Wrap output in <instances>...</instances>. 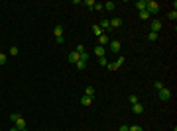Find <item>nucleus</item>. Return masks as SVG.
<instances>
[{"label":"nucleus","instance_id":"obj_1","mask_svg":"<svg viewBox=\"0 0 177 131\" xmlns=\"http://www.w3.org/2000/svg\"><path fill=\"white\" fill-rule=\"evenodd\" d=\"M157 98H159V100H163V102H167V100L171 98V90L167 88V86H163L161 90H157Z\"/></svg>","mask_w":177,"mask_h":131},{"label":"nucleus","instance_id":"obj_2","mask_svg":"<svg viewBox=\"0 0 177 131\" xmlns=\"http://www.w3.org/2000/svg\"><path fill=\"white\" fill-rule=\"evenodd\" d=\"M146 10H148V14H157L159 12V4L157 2H154V0H148V6H146Z\"/></svg>","mask_w":177,"mask_h":131},{"label":"nucleus","instance_id":"obj_3","mask_svg":"<svg viewBox=\"0 0 177 131\" xmlns=\"http://www.w3.org/2000/svg\"><path fill=\"white\" fill-rule=\"evenodd\" d=\"M14 123H16V129H20V131L28 129V127H26V119L22 118V116H18V118H16V121H14Z\"/></svg>","mask_w":177,"mask_h":131},{"label":"nucleus","instance_id":"obj_4","mask_svg":"<svg viewBox=\"0 0 177 131\" xmlns=\"http://www.w3.org/2000/svg\"><path fill=\"white\" fill-rule=\"evenodd\" d=\"M122 63H124V57H118V61L116 63H108V69H110V71H116V69H120V67H122Z\"/></svg>","mask_w":177,"mask_h":131},{"label":"nucleus","instance_id":"obj_5","mask_svg":"<svg viewBox=\"0 0 177 131\" xmlns=\"http://www.w3.org/2000/svg\"><path fill=\"white\" fill-rule=\"evenodd\" d=\"M108 43H110V39H108V35H106V33H102V35H98V45H100V47L108 45Z\"/></svg>","mask_w":177,"mask_h":131},{"label":"nucleus","instance_id":"obj_6","mask_svg":"<svg viewBox=\"0 0 177 131\" xmlns=\"http://www.w3.org/2000/svg\"><path fill=\"white\" fill-rule=\"evenodd\" d=\"M53 35H55V39H61V37H63V26L53 27Z\"/></svg>","mask_w":177,"mask_h":131},{"label":"nucleus","instance_id":"obj_7","mask_svg":"<svg viewBox=\"0 0 177 131\" xmlns=\"http://www.w3.org/2000/svg\"><path fill=\"white\" fill-rule=\"evenodd\" d=\"M108 45H110V51H112V53H118V51H120V41H118V39L110 41Z\"/></svg>","mask_w":177,"mask_h":131},{"label":"nucleus","instance_id":"obj_8","mask_svg":"<svg viewBox=\"0 0 177 131\" xmlns=\"http://www.w3.org/2000/svg\"><path fill=\"white\" fill-rule=\"evenodd\" d=\"M132 111H134L136 116H140V113H144V106H142L140 102H138V104H134V106H132Z\"/></svg>","mask_w":177,"mask_h":131},{"label":"nucleus","instance_id":"obj_9","mask_svg":"<svg viewBox=\"0 0 177 131\" xmlns=\"http://www.w3.org/2000/svg\"><path fill=\"white\" fill-rule=\"evenodd\" d=\"M67 59H69V63H73V65H75V63L79 61V53H77V51H71V53H69V57H67Z\"/></svg>","mask_w":177,"mask_h":131},{"label":"nucleus","instance_id":"obj_10","mask_svg":"<svg viewBox=\"0 0 177 131\" xmlns=\"http://www.w3.org/2000/svg\"><path fill=\"white\" fill-rule=\"evenodd\" d=\"M146 6H148V0H138V2H136V8L140 10V12H144Z\"/></svg>","mask_w":177,"mask_h":131},{"label":"nucleus","instance_id":"obj_11","mask_svg":"<svg viewBox=\"0 0 177 131\" xmlns=\"http://www.w3.org/2000/svg\"><path fill=\"white\" fill-rule=\"evenodd\" d=\"M159 29H161V22H159V20L151 22V32H154V33H157Z\"/></svg>","mask_w":177,"mask_h":131},{"label":"nucleus","instance_id":"obj_12","mask_svg":"<svg viewBox=\"0 0 177 131\" xmlns=\"http://www.w3.org/2000/svg\"><path fill=\"white\" fill-rule=\"evenodd\" d=\"M95 55H97L98 59H100V57H104V47L97 45V47H95Z\"/></svg>","mask_w":177,"mask_h":131},{"label":"nucleus","instance_id":"obj_13","mask_svg":"<svg viewBox=\"0 0 177 131\" xmlns=\"http://www.w3.org/2000/svg\"><path fill=\"white\" fill-rule=\"evenodd\" d=\"M98 27L104 32V29H108L110 27V20H100V24H98Z\"/></svg>","mask_w":177,"mask_h":131},{"label":"nucleus","instance_id":"obj_14","mask_svg":"<svg viewBox=\"0 0 177 131\" xmlns=\"http://www.w3.org/2000/svg\"><path fill=\"white\" fill-rule=\"evenodd\" d=\"M92 100H95V98H91V96H83V98H81V104H83V106H91Z\"/></svg>","mask_w":177,"mask_h":131},{"label":"nucleus","instance_id":"obj_15","mask_svg":"<svg viewBox=\"0 0 177 131\" xmlns=\"http://www.w3.org/2000/svg\"><path fill=\"white\" fill-rule=\"evenodd\" d=\"M122 26V20H120V18H112L110 20V27H120Z\"/></svg>","mask_w":177,"mask_h":131},{"label":"nucleus","instance_id":"obj_16","mask_svg":"<svg viewBox=\"0 0 177 131\" xmlns=\"http://www.w3.org/2000/svg\"><path fill=\"white\" fill-rule=\"evenodd\" d=\"M85 96H91V98H95V88H92V86H87V88H85Z\"/></svg>","mask_w":177,"mask_h":131},{"label":"nucleus","instance_id":"obj_17","mask_svg":"<svg viewBox=\"0 0 177 131\" xmlns=\"http://www.w3.org/2000/svg\"><path fill=\"white\" fill-rule=\"evenodd\" d=\"M128 102H130V104L134 106V104H138V102H140V98H138L136 94H132V96H128Z\"/></svg>","mask_w":177,"mask_h":131},{"label":"nucleus","instance_id":"obj_18","mask_svg":"<svg viewBox=\"0 0 177 131\" xmlns=\"http://www.w3.org/2000/svg\"><path fill=\"white\" fill-rule=\"evenodd\" d=\"M75 67H77L79 71H83V69H87V63H85V61H77V63H75Z\"/></svg>","mask_w":177,"mask_h":131},{"label":"nucleus","instance_id":"obj_19","mask_svg":"<svg viewBox=\"0 0 177 131\" xmlns=\"http://www.w3.org/2000/svg\"><path fill=\"white\" fill-rule=\"evenodd\" d=\"M114 8H116V4H114V2H106V4H104V10H108V12H112Z\"/></svg>","mask_w":177,"mask_h":131},{"label":"nucleus","instance_id":"obj_20","mask_svg":"<svg viewBox=\"0 0 177 131\" xmlns=\"http://www.w3.org/2000/svg\"><path fill=\"white\" fill-rule=\"evenodd\" d=\"M92 33H95V35H102V29L98 27V24H95V26H92Z\"/></svg>","mask_w":177,"mask_h":131},{"label":"nucleus","instance_id":"obj_21","mask_svg":"<svg viewBox=\"0 0 177 131\" xmlns=\"http://www.w3.org/2000/svg\"><path fill=\"white\" fill-rule=\"evenodd\" d=\"M151 16L148 14V10H144V12H140V20H150Z\"/></svg>","mask_w":177,"mask_h":131},{"label":"nucleus","instance_id":"obj_22","mask_svg":"<svg viewBox=\"0 0 177 131\" xmlns=\"http://www.w3.org/2000/svg\"><path fill=\"white\" fill-rule=\"evenodd\" d=\"M163 82H159V80H156V82H154V88H156V90H161V88H163Z\"/></svg>","mask_w":177,"mask_h":131},{"label":"nucleus","instance_id":"obj_23","mask_svg":"<svg viewBox=\"0 0 177 131\" xmlns=\"http://www.w3.org/2000/svg\"><path fill=\"white\" fill-rule=\"evenodd\" d=\"M167 18H169V20H173V22H175V20H177V12H175V10H171V12L167 14Z\"/></svg>","mask_w":177,"mask_h":131},{"label":"nucleus","instance_id":"obj_24","mask_svg":"<svg viewBox=\"0 0 177 131\" xmlns=\"http://www.w3.org/2000/svg\"><path fill=\"white\" fill-rule=\"evenodd\" d=\"M156 39H157V33H154V32L148 33V41H156Z\"/></svg>","mask_w":177,"mask_h":131},{"label":"nucleus","instance_id":"obj_25","mask_svg":"<svg viewBox=\"0 0 177 131\" xmlns=\"http://www.w3.org/2000/svg\"><path fill=\"white\" fill-rule=\"evenodd\" d=\"M102 8H104V4H100V2H95V8H92V10H95V12H98V10H102Z\"/></svg>","mask_w":177,"mask_h":131},{"label":"nucleus","instance_id":"obj_26","mask_svg":"<svg viewBox=\"0 0 177 131\" xmlns=\"http://www.w3.org/2000/svg\"><path fill=\"white\" fill-rule=\"evenodd\" d=\"M79 61H89V53H81V55H79Z\"/></svg>","mask_w":177,"mask_h":131},{"label":"nucleus","instance_id":"obj_27","mask_svg":"<svg viewBox=\"0 0 177 131\" xmlns=\"http://www.w3.org/2000/svg\"><path fill=\"white\" fill-rule=\"evenodd\" d=\"M18 47H16V45H12V47H10V55H14V57H16V55H18Z\"/></svg>","mask_w":177,"mask_h":131},{"label":"nucleus","instance_id":"obj_28","mask_svg":"<svg viewBox=\"0 0 177 131\" xmlns=\"http://www.w3.org/2000/svg\"><path fill=\"white\" fill-rule=\"evenodd\" d=\"M128 131H144V129H142V125H132V127H128Z\"/></svg>","mask_w":177,"mask_h":131},{"label":"nucleus","instance_id":"obj_29","mask_svg":"<svg viewBox=\"0 0 177 131\" xmlns=\"http://www.w3.org/2000/svg\"><path fill=\"white\" fill-rule=\"evenodd\" d=\"M0 65H6V55L0 51Z\"/></svg>","mask_w":177,"mask_h":131},{"label":"nucleus","instance_id":"obj_30","mask_svg":"<svg viewBox=\"0 0 177 131\" xmlns=\"http://www.w3.org/2000/svg\"><path fill=\"white\" fill-rule=\"evenodd\" d=\"M75 51H77L79 55H81V53H85V45H81V43H79V45H77V49H75Z\"/></svg>","mask_w":177,"mask_h":131},{"label":"nucleus","instance_id":"obj_31","mask_svg":"<svg viewBox=\"0 0 177 131\" xmlns=\"http://www.w3.org/2000/svg\"><path fill=\"white\" fill-rule=\"evenodd\" d=\"M98 63H100L102 67H106V65H108V61H106V57H100V59H98Z\"/></svg>","mask_w":177,"mask_h":131},{"label":"nucleus","instance_id":"obj_32","mask_svg":"<svg viewBox=\"0 0 177 131\" xmlns=\"http://www.w3.org/2000/svg\"><path fill=\"white\" fill-rule=\"evenodd\" d=\"M85 4H87V6H89V10H92V8H95V2H92V0H87Z\"/></svg>","mask_w":177,"mask_h":131},{"label":"nucleus","instance_id":"obj_33","mask_svg":"<svg viewBox=\"0 0 177 131\" xmlns=\"http://www.w3.org/2000/svg\"><path fill=\"white\" fill-rule=\"evenodd\" d=\"M118 131H128V125H120V129Z\"/></svg>","mask_w":177,"mask_h":131},{"label":"nucleus","instance_id":"obj_34","mask_svg":"<svg viewBox=\"0 0 177 131\" xmlns=\"http://www.w3.org/2000/svg\"><path fill=\"white\" fill-rule=\"evenodd\" d=\"M10 131H20V129H16V127H12V129H10Z\"/></svg>","mask_w":177,"mask_h":131}]
</instances>
